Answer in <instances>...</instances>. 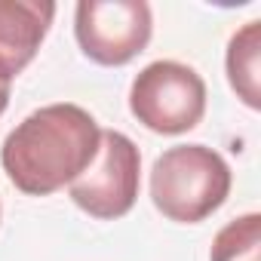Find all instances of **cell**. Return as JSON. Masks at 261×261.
Returning a JSON list of instances; mask_svg holds the SVG:
<instances>
[{
	"mask_svg": "<svg viewBox=\"0 0 261 261\" xmlns=\"http://www.w3.org/2000/svg\"><path fill=\"white\" fill-rule=\"evenodd\" d=\"M129 111L151 133H191L206 114V83L185 62H151L129 86Z\"/></svg>",
	"mask_w": 261,
	"mask_h": 261,
	"instance_id": "obj_3",
	"label": "cell"
},
{
	"mask_svg": "<svg viewBox=\"0 0 261 261\" xmlns=\"http://www.w3.org/2000/svg\"><path fill=\"white\" fill-rule=\"evenodd\" d=\"M98 145L95 117L80 105L59 101L28 114L13 129L0 148V163L22 194L49 197L89 169Z\"/></svg>",
	"mask_w": 261,
	"mask_h": 261,
	"instance_id": "obj_1",
	"label": "cell"
},
{
	"mask_svg": "<svg viewBox=\"0 0 261 261\" xmlns=\"http://www.w3.org/2000/svg\"><path fill=\"white\" fill-rule=\"evenodd\" d=\"M154 34V16L145 0H80L74 10V37L86 59L105 68L133 62Z\"/></svg>",
	"mask_w": 261,
	"mask_h": 261,
	"instance_id": "obj_4",
	"label": "cell"
},
{
	"mask_svg": "<svg viewBox=\"0 0 261 261\" xmlns=\"http://www.w3.org/2000/svg\"><path fill=\"white\" fill-rule=\"evenodd\" d=\"M7 105H10V86H7V83H0V114L7 111Z\"/></svg>",
	"mask_w": 261,
	"mask_h": 261,
	"instance_id": "obj_9",
	"label": "cell"
},
{
	"mask_svg": "<svg viewBox=\"0 0 261 261\" xmlns=\"http://www.w3.org/2000/svg\"><path fill=\"white\" fill-rule=\"evenodd\" d=\"M56 19V4L46 0H0V83L13 80L34 62Z\"/></svg>",
	"mask_w": 261,
	"mask_h": 261,
	"instance_id": "obj_6",
	"label": "cell"
},
{
	"mask_svg": "<svg viewBox=\"0 0 261 261\" xmlns=\"http://www.w3.org/2000/svg\"><path fill=\"white\" fill-rule=\"evenodd\" d=\"M71 200L98 221L123 218L139 200L142 188V154L136 142L117 133L101 129V145L89 169L68 185Z\"/></svg>",
	"mask_w": 261,
	"mask_h": 261,
	"instance_id": "obj_5",
	"label": "cell"
},
{
	"mask_svg": "<svg viewBox=\"0 0 261 261\" xmlns=\"http://www.w3.org/2000/svg\"><path fill=\"white\" fill-rule=\"evenodd\" d=\"M227 160L206 145H175L154 160L151 200L178 224H197L224 206L230 194Z\"/></svg>",
	"mask_w": 261,
	"mask_h": 261,
	"instance_id": "obj_2",
	"label": "cell"
},
{
	"mask_svg": "<svg viewBox=\"0 0 261 261\" xmlns=\"http://www.w3.org/2000/svg\"><path fill=\"white\" fill-rule=\"evenodd\" d=\"M224 68H227V80L230 89L237 92V98L258 111L261 108V22H246L227 43V56H224Z\"/></svg>",
	"mask_w": 261,
	"mask_h": 261,
	"instance_id": "obj_7",
	"label": "cell"
},
{
	"mask_svg": "<svg viewBox=\"0 0 261 261\" xmlns=\"http://www.w3.org/2000/svg\"><path fill=\"white\" fill-rule=\"evenodd\" d=\"M209 261H261V215L246 212L227 221L212 240Z\"/></svg>",
	"mask_w": 261,
	"mask_h": 261,
	"instance_id": "obj_8",
	"label": "cell"
}]
</instances>
